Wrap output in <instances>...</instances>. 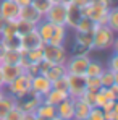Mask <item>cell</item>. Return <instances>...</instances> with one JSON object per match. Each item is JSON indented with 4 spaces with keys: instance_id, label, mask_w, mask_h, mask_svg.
I'll list each match as a JSON object with an SVG mask.
<instances>
[{
    "instance_id": "obj_36",
    "label": "cell",
    "mask_w": 118,
    "mask_h": 120,
    "mask_svg": "<svg viewBox=\"0 0 118 120\" xmlns=\"http://www.w3.org/2000/svg\"><path fill=\"white\" fill-rule=\"evenodd\" d=\"M91 49H87V47H84V45H81L78 42H75L73 41V45H71V55H91Z\"/></svg>"
},
{
    "instance_id": "obj_27",
    "label": "cell",
    "mask_w": 118,
    "mask_h": 120,
    "mask_svg": "<svg viewBox=\"0 0 118 120\" xmlns=\"http://www.w3.org/2000/svg\"><path fill=\"white\" fill-rule=\"evenodd\" d=\"M107 26L110 29H113L115 33L118 31V8L113 5L112 8H108V15H107Z\"/></svg>"
},
{
    "instance_id": "obj_6",
    "label": "cell",
    "mask_w": 118,
    "mask_h": 120,
    "mask_svg": "<svg viewBox=\"0 0 118 120\" xmlns=\"http://www.w3.org/2000/svg\"><path fill=\"white\" fill-rule=\"evenodd\" d=\"M65 16H66V3L57 2V3L50 5V8L44 15V20H47L52 24H61V26H65Z\"/></svg>"
},
{
    "instance_id": "obj_15",
    "label": "cell",
    "mask_w": 118,
    "mask_h": 120,
    "mask_svg": "<svg viewBox=\"0 0 118 120\" xmlns=\"http://www.w3.org/2000/svg\"><path fill=\"white\" fill-rule=\"evenodd\" d=\"M44 16L40 15L39 11L32 7V5H26V7H20V13H18V20H23V21H28L31 24H37Z\"/></svg>"
},
{
    "instance_id": "obj_5",
    "label": "cell",
    "mask_w": 118,
    "mask_h": 120,
    "mask_svg": "<svg viewBox=\"0 0 118 120\" xmlns=\"http://www.w3.org/2000/svg\"><path fill=\"white\" fill-rule=\"evenodd\" d=\"M82 15L87 16L89 20H92L96 24H107L108 8H105V7H102V5H99V3L91 0V3L82 8Z\"/></svg>"
},
{
    "instance_id": "obj_9",
    "label": "cell",
    "mask_w": 118,
    "mask_h": 120,
    "mask_svg": "<svg viewBox=\"0 0 118 120\" xmlns=\"http://www.w3.org/2000/svg\"><path fill=\"white\" fill-rule=\"evenodd\" d=\"M39 73L47 76L50 81H54V80H58L63 75H66V68H65V65H52V63L42 60L39 63Z\"/></svg>"
},
{
    "instance_id": "obj_13",
    "label": "cell",
    "mask_w": 118,
    "mask_h": 120,
    "mask_svg": "<svg viewBox=\"0 0 118 120\" xmlns=\"http://www.w3.org/2000/svg\"><path fill=\"white\" fill-rule=\"evenodd\" d=\"M82 16L84 15H82V10L79 7H76L73 2H66V16H65V26L66 28L75 29Z\"/></svg>"
},
{
    "instance_id": "obj_53",
    "label": "cell",
    "mask_w": 118,
    "mask_h": 120,
    "mask_svg": "<svg viewBox=\"0 0 118 120\" xmlns=\"http://www.w3.org/2000/svg\"><path fill=\"white\" fill-rule=\"evenodd\" d=\"M3 89H5V86H3V83L0 81V91H3Z\"/></svg>"
},
{
    "instance_id": "obj_49",
    "label": "cell",
    "mask_w": 118,
    "mask_h": 120,
    "mask_svg": "<svg viewBox=\"0 0 118 120\" xmlns=\"http://www.w3.org/2000/svg\"><path fill=\"white\" fill-rule=\"evenodd\" d=\"M21 120H36V115L34 114H23V119Z\"/></svg>"
},
{
    "instance_id": "obj_10",
    "label": "cell",
    "mask_w": 118,
    "mask_h": 120,
    "mask_svg": "<svg viewBox=\"0 0 118 120\" xmlns=\"http://www.w3.org/2000/svg\"><path fill=\"white\" fill-rule=\"evenodd\" d=\"M42 45H44V44H42V41H40V38H39V34H37L36 29L20 38V52L23 55H24L28 50L37 49V47H42Z\"/></svg>"
},
{
    "instance_id": "obj_42",
    "label": "cell",
    "mask_w": 118,
    "mask_h": 120,
    "mask_svg": "<svg viewBox=\"0 0 118 120\" xmlns=\"http://www.w3.org/2000/svg\"><path fill=\"white\" fill-rule=\"evenodd\" d=\"M104 112H108V110H117L118 109V102L117 101H107L102 107H100Z\"/></svg>"
},
{
    "instance_id": "obj_39",
    "label": "cell",
    "mask_w": 118,
    "mask_h": 120,
    "mask_svg": "<svg viewBox=\"0 0 118 120\" xmlns=\"http://www.w3.org/2000/svg\"><path fill=\"white\" fill-rule=\"evenodd\" d=\"M23 114H24V112H21L20 109L15 105V107H13L8 114L3 117V120H21V119H23Z\"/></svg>"
},
{
    "instance_id": "obj_38",
    "label": "cell",
    "mask_w": 118,
    "mask_h": 120,
    "mask_svg": "<svg viewBox=\"0 0 118 120\" xmlns=\"http://www.w3.org/2000/svg\"><path fill=\"white\" fill-rule=\"evenodd\" d=\"M96 93H97V91H89V89H86V91L82 93L81 99L84 101V102H86L87 105L94 107V101H96Z\"/></svg>"
},
{
    "instance_id": "obj_24",
    "label": "cell",
    "mask_w": 118,
    "mask_h": 120,
    "mask_svg": "<svg viewBox=\"0 0 118 120\" xmlns=\"http://www.w3.org/2000/svg\"><path fill=\"white\" fill-rule=\"evenodd\" d=\"M104 70H105V67H104L102 62L91 59L89 63H87V68H86V75L84 76H100Z\"/></svg>"
},
{
    "instance_id": "obj_32",
    "label": "cell",
    "mask_w": 118,
    "mask_h": 120,
    "mask_svg": "<svg viewBox=\"0 0 118 120\" xmlns=\"http://www.w3.org/2000/svg\"><path fill=\"white\" fill-rule=\"evenodd\" d=\"M31 5L39 11L40 15L44 16L45 13H47V10L50 8V5H52V2H49V0H32L31 2Z\"/></svg>"
},
{
    "instance_id": "obj_31",
    "label": "cell",
    "mask_w": 118,
    "mask_h": 120,
    "mask_svg": "<svg viewBox=\"0 0 118 120\" xmlns=\"http://www.w3.org/2000/svg\"><path fill=\"white\" fill-rule=\"evenodd\" d=\"M21 55L23 54L20 50H5V54L2 57V63H18Z\"/></svg>"
},
{
    "instance_id": "obj_29",
    "label": "cell",
    "mask_w": 118,
    "mask_h": 120,
    "mask_svg": "<svg viewBox=\"0 0 118 120\" xmlns=\"http://www.w3.org/2000/svg\"><path fill=\"white\" fill-rule=\"evenodd\" d=\"M75 42H78V44L92 50V33H76L75 34Z\"/></svg>"
},
{
    "instance_id": "obj_11",
    "label": "cell",
    "mask_w": 118,
    "mask_h": 120,
    "mask_svg": "<svg viewBox=\"0 0 118 120\" xmlns=\"http://www.w3.org/2000/svg\"><path fill=\"white\" fill-rule=\"evenodd\" d=\"M24 70L21 68L18 63H0V76H2L3 86H7L8 83H11Z\"/></svg>"
},
{
    "instance_id": "obj_20",
    "label": "cell",
    "mask_w": 118,
    "mask_h": 120,
    "mask_svg": "<svg viewBox=\"0 0 118 120\" xmlns=\"http://www.w3.org/2000/svg\"><path fill=\"white\" fill-rule=\"evenodd\" d=\"M66 98H70L68 96V93H63V91H58V89H50L44 98H42V101L44 102H47V104H50V105H58L61 101H65Z\"/></svg>"
},
{
    "instance_id": "obj_47",
    "label": "cell",
    "mask_w": 118,
    "mask_h": 120,
    "mask_svg": "<svg viewBox=\"0 0 118 120\" xmlns=\"http://www.w3.org/2000/svg\"><path fill=\"white\" fill-rule=\"evenodd\" d=\"M71 2H73V3H75L76 7H79L81 10H82L84 7H87V5L91 3V0H71Z\"/></svg>"
},
{
    "instance_id": "obj_56",
    "label": "cell",
    "mask_w": 118,
    "mask_h": 120,
    "mask_svg": "<svg viewBox=\"0 0 118 120\" xmlns=\"http://www.w3.org/2000/svg\"><path fill=\"white\" fill-rule=\"evenodd\" d=\"M61 2H63V3H66V2H71V0H61Z\"/></svg>"
},
{
    "instance_id": "obj_34",
    "label": "cell",
    "mask_w": 118,
    "mask_h": 120,
    "mask_svg": "<svg viewBox=\"0 0 118 120\" xmlns=\"http://www.w3.org/2000/svg\"><path fill=\"white\" fill-rule=\"evenodd\" d=\"M102 88L99 76H86V89L89 91H99Z\"/></svg>"
},
{
    "instance_id": "obj_52",
    "label": "cell",
    "mask_w": 118,
    "mask_h": 120,
    "mask_svg": "<svg viewBox=\"0 0 118 120\" xmlns=\"http://www.w3.org/2000/svg\"><path fill=\"white\" fill-rule=\"evenodd\" d=\"M49 120H63V119H60V117H57V115H55V117H52V119H49Z\"/></svg>"
},
{
    "instance_id": "obj_25",
    "label": "cell",
    "mask_w": 118,
    "mask_h": 120,
    "mask_svg": "<svg viewBox=\"0 0 118 120\" xmlns=\"http://www.w3.org/2000/svg\"><path fill=\"white\" fill-rule=\"evenodd\" d=\"M2 44L5 45L7 50H20V38L15 34V36H0Z\"/></svg>"
},
{
    "instance_id": "obj_46",
    "label": "cell",
    "mask_w": 118,
    "mask_h": 120,
    "mask_svg": "<svg viewBox=\"0 0 118 120\" xmlns=\"http://www.w3.org/2000/svg\"><path fill=\"white\" fill-rule=\"evenodd\" d=\"M92 2H96L99 5H102V7H105V8H112L115 3H113V0H92Z\"/></svg>"
},
{
    "instance_id": "obj_50",
    "label": "cell",
    "mask_w": 118,
    "mask_h": 120,
    "mask_svg": "<svg viewBox=\"0 0 118 120\" xmlns=\"http://www.w3.org/2000/svg\"><path fill=\"white\" fill-rule=\"evenodd\" d=\"M5 50H7V49H5V45H3V44H2V41H0V62H2V57H3Z\"/></svg>"
},
{
    "instance_id": "obj_28",
    "label": "cell",
    "mask_w": 118,
    "mask_h": 120,
    "mask_svg": "<svg viewBox=\"0 0 118 120\" xmlns=\"http://www.w3.org/2000/svg\"><path fill=\"white\" fill-rule=\"evenodd\" d=\"M26 60L29 63H40L44 60V52H42V47H37V49H32V50H28L24 54Z\"/></svg>"
},
{
    "instance_id": "obj_51",
    "label": "cell",
    "mask_w": 118,
    "mask_h": 120,
    "mask_svg": "<svg viewBox=\"0 0 118 120\" xmlns=\"http://www.w3.org/2000/svg\"><path fill=\"white\" fill-rule=\"evenodd\" d=\"M3 24H5V20L0 16V33H2V29H3Z\"/></svg>"
},
{
    "instance_id": "obj_18",
    "label": "cell",
    "mask_w": 118,
    "mask_h": 120,
    "mask_svg": "<svg viewBox=\"0 0 118 120\" xmlns=\"http://www.w3.org/2000/svg\"><path fill=\"white\" fill-rule=\"evenodd\" d=\"M54 26H55V24L49 23L47 20H44V18L36 24V31H37V34H39L42 44H47V42H49L50 36H52V33H54Z\"/></svg>"
},
{
    "instance_id": "obj_41",
    "label": "cell",
    "mask_w": 118,
    "mask_h": 120,
    "mask_svg": "<svg viewBox=\"0 0 118 120\" xmlns=\"http://www.w3.org/2000/svg\"><path fill=\"white\" fill-rule=\"evenodd\" d=\"M99 91L105 96V99H107V101H117L118 99V94H117V93H113L110 88H104V86H102Z\"/></svg>"
},
{
    "instance_id": "obj_14",
    "label": "cell",
    "mask_w": 118,
    "mask_h": 120,
    "mask_svg": "<svg viewBox=\"0 0 118 120\" xmlns=\"http://www.w3.org/2000/svg\"><path fill=\"white\" fill-rule=\"evenodd\" d=\"M20 7L13 0H0V16L5 21H15L18 20Z\"/></svg>"
},
{
    "instance_id": "obj_26",
    "label": "cell",
    "mask_w": 118,
    "mask_h": 120,
    "mask_svg": "<svg viewBox=\"0 0 118 120\" xmlns=\"http://www.w3.org/2000/svg\"><path fill=\"white\" fill-rule=\"evenodd\" d=\"M94 26H96V23L92 20H89L87 16H82L75 28V33H92Z\"/></svg>"
},
{
    "instance_id": "obj_37",
    "label": "cell",
    "mask_w": 118,
    "mask_h": 120,
    "mask_svg": "<svg viewBox=\"0 0 118 120\" xmlns=\"http://www.w3.org/2000/svg\"><path fill=\"white\" fill-rule=\"evenodd\" d=\"M89 120H105L104 119V110L100 107H91L89 114H87Z\"/></svg>"
},
{
    "instance_id": "obj_48",
    "label": "cell",
    "mask_w": 118,
    "mask_h": 120,
    "mask_svg": "<svg viewBox=\"0 0 118 120\" xmlns=\"http://www.w3.org/2000/svg\"><path fill=\"white\" fill-rule=\"evenodd\" d=\"M18 7H26V5H31V2L32 0H13Z\"/></svg>"
},
{
    "instance_id": "obj_23",
    "label": "cell",
    "mask_w": 118,
    "mask_h": 120,
    "mask_svg": "<svg viewBox=\"0 0 118 120\" xmlns=\"http://www.w3.org/2000/svg\"><path fill=\"white\" fill-rule=\"evenodd\" d=\"M99 78H100V84H102L104 88H110L112 84L118 83V73L112 71V70H108V68H105Z\"/></svg>"
},
{
    "instance_id": "obj_1",
    "label": "cell",
    "mask_w": 118,
    "mask_h": 120,
    "mask_svg": "<svg viewBox=\"0 0 118 120\" xmlns=\"http://www.w3.org/2000/svg\"><path fill=\"white\" fill-rule=\"evenodd\" d=\"M117 41V33L110 29L107 24H96L92 29V50L104 52L110 50L113 47V42Z\"/></svg>"
},
{
    "instance_id": "obj_4",
    "label": "cell",
    "mask_w": 118,
    "mask_h": 120,
    "mask_svg": "<svg viewBox=\"0 0 118 120\" xmlns=\"http://www.w3.org/2000/svg\"><path fill=\"white\" fill-rule=\"evenodd\" d=\"M89 60H91V55H68V59H66V62H65L66 73L84 76Z\"/></svg>"
},
{
    "instance_id": "obj_22",
    "label": "cell",
    "mask_w": 118,
    "mask_h": 120,
    "mask_svg": "<svg viewBox=\"0 0 118 120\" xmlns=\"http://www.w3.org/2000/svg\"><path fill=\"white\" fill-rule=\"evenodd\" d=\"M34 115L39 119H52V117H55V105H50V104L42 101L37 105V109L34 110Z\"/></svg>"
},
{
    "instance_id": "obj_3",
    "label": "cell",
    "mask_w": 118,
    "mask_h": 120,
    "mask_svg": "<svg viewBox=\"0 0 118 120\" xmlns=\"http://www.w3.org/2000/svg\"><path fill=\"white\" fill-rule=\"evenodd\" d=\"M44 60L52 63V65H65L68 59V52L65 45H52V44H44L42 45Z\"/></svg>"
},
{
    "instance_id": "obj_54",
    "label": "cell",
    "mask_w": 118,
    "mask_h": 120,
    "mask_svg": "<svg viewBox=\"0 0 118 120\" xmlns=\"http://www.w3.org/2000/svg\"><path fill=\"white\" fill-rule=\"evenodd\" d=\"M49 2H52V3H57V2H61V0H49Z\"/></svg>"
},
{
    "instance_id": "obj_43",
    "label": "cell",
    "mask_w": 118,
    "mask_h": 120,
    "mask_svg": "<svg viewBox=\"0 0 118 120\" xmlns=\"http://www.w3.org/2000/svg\"><path fill=\"white\" fill-rule=\"evenodd\" d=\"M24 71H26V73H29L31 76L39 75V63H29V65L24 68Z\"/></svg>"
},
{
    "instance_id": "obj_8",
    "label": "cell",
    "mask_w": 118,
    "mask_h": 120,
    "mask_svg": "<svg viewBox=\"0 0 118 120\" xmlns=\"http://www.w3.org/2000/svg\"><path fill=\"white\" fill-rule=\"evenodd\" d=\"M66 80H68V96L71 99L81 98L82 93L86 91V76L66 73Z\"/></svg>"
},
{
    "instance_id": "obj_16",
    "label": "cell",
    "mask_w": 118,
    "mask_h": 120,
    "mask_svg": "<svg viewBox=\"0 0 118 120\" xmlns=\"http://www.w3.org/2000/svg\"><path fill=\"white\" fill-rule=\"evenodd\" d=\"M55 115L63 120H73L75 115V107H73V99L66 98L65 101H61L58 105H55Z\"/></svg>"
},
{
    "instance_id": "obj_2",
    "label": "cell",
    "mask_w": 118,
    "mask_h": 120,
    "mask_svg": "<svg viewBox=\"0 0 118 120\" xmlns=\"http://www.w3.org/2000/svg\"><path fill=\"white\" fill-rule=\"evenodd\" d=\"M31 81H32V76H31L29 73L23 71V73H20L11 83H8V84L5 86V91H7L8 94H11L15 99H18V98L28 94V93L31 91Z\"/></svg>"
},
{
    "instance_id": "obj_33",
    "label": "cell",
    "mask_w": 118,
    "mask_h": 120,
    "mask_svg": "<svg viewBox=\"0 0 118 120\" xmlns=\"http://www.w3.org/2000/svg\"><path fill=\"white\" fill-rule=\"evenodd\" d=\"M15 34H16V20L15 21H5L0 36L3 38V36H15Z\"/></svg>"
},
{
    "instance_id": "obj_59",
    "label": "cell",
    "mask_w": 118,
    "mask_h": 120,
    "mask_svg": "<svg viewBox=\"0 0 118 120\" xmlns=\"http://www.w3.org/2000/svg\"><path fill=\"white\" fill-rule=\"evenodd\" d=\"M0 63H2V62H0Z\"/></svg>"
},
{
    "instance_id": "obj_44",
    "label": "cell",
    "mask_w": 118,
    "mask_h": 120,
    "mask_svg": "<svg viewBox=\"0 0 118 120\" xmlns=\"http://www.w3.org/2000/svg\"><path fill=\"white\" fill-rule=\"evenodd\" d=\"M105 102H107L105 96H104L100 91H97V93H96V101H94V107H102Z\"/></svg>"
},
{
    "instance_id": "obj_58",
    "label": "cell",
    "mask_w": 118,
    "mask_h": 120,
    "mask_svg": "<svg viewBox=\"0 0 118 120\" xmlns=\"http://www.w3.org/2000/svg\"><path fill=\"white\" fill-rule=\"evenodd\" d=\"M82 120H89V119H82Z\"/></svg>"
},
{
    "instance_id": "obj_12",
    "label": "cell",
    "mask_w": 118,
    "mask_h": 120,
    "mask_svg": "<svg viewBox=\"0 0 118 120\" xmlns=\"http://www.w3.org/2000/svg\"><path fill=\"white\" fill-rule=\"evenodd\" d=\"M50 89H52V81L49 80L47 76H44L40 73L32 76V81H31V91L32 93H36L37 96L44 98Z\"/></svg>"
},
{
    "instance_id": "obj_45",
    "label": "cell",
    "mask_w": 118,
    "mask_h": 120,
    "mask_svg": "<svg viewBox=\"0 0 118 120\" xmlns=\"http://www.w3.org/2000/svg\"><path fill=\"white\" fill-rule=\"evenodd\" d=\"M104 119H105V120H118V109H117V110L104 112Z\"/></svg>"
},
{
    "instance_id": "obj_21",
    "label": "cell",
    "mask_w": 118,
    "mask_h": 120,
    "mask_svg": "<svg viewBox=\"0 0 118 120\" xmlns=\"http://www.w3.org/2000/svg\"><path fill=\"white\" fill-rule=\"evenodd\" d=\"M15 105H16V99H15L11 94H8V93L5 91L3 96L0 98V119H3Z\"/></svg>"
},
{
    "instance_id": "obj_19",
    "label": "cell",
    "mask_w": 118,
    "mask_h": 120,
    "mask_svg": "<svg viewBox=\"0 0 118 120\" xmlns=\"http://www.w3.org/2000/svg\"><path fill=\"white\" fill-rule=\"evenodd\" d=\"M73 107H75L73 120L87 119V114H89V110H91V105H87L81 98H75V99H73Z\"/></svg>"
},
{
    "instance_id": "obj_30",
    "label": "cell",
    "mask_w": 118,
    "mask_h": 120,
    "mask_svg": "<svg viewBox=\"0 0 118 120\" xmlns=\"http://www.w3.org/2000/svg\"><path fill=\"white\" fill-rule=\"evenodd\" d=\"M34 29H36L34 24H31V23H28V21H23V20H16V36H18V38L28 34V33H31V31H34Z\"/></svg>"
},
{
    "instance_id": "obj_55",
    "label": "cell",
    "mask_w": 118,
    "mask_h": 120,
    "mask_svg": "<svg viewBox=\"0 0 118 120\" xmlns=\"http://www.w3.org/2000/svg\"><path fill=\"white\" fill-rule=\"evenodd\" d=\"M3 93H5V89H3V91H0V98H2V96H3Z\"/></svg>"
},
{
    "instance_id": "obj_17",
    "label": "cell",
    "mask_w": 118,
    "mask_h": 120,
    "mask_svg": "<svg viewBox=\"0 0 118 120\" xmlns=\"http://www.w3.org/2000/svg\"><path fill=\"white\" fill-rule=\"evenodd\" d=\"M66 34H68V28L66 26L55 24L54 26V33H52V36H50V39H49L47 44H52V45H65Z\"/></svg>"
},
{
    "instance_id": "obj_35",
    "label": "cell",
    "mask_w": 118,
    "mask_h": 120,
    "mask_svg": "<svg viewBox=\"0 0 118 120\" xmlns=\"http://www.w3.org/2000/svg\"><path fill=\"white\" fill-rule=\"evenodd\" d=\"M52 88L54 89H58V91H63V93H68V80H66V75L60 76L58 80L52 81Z\"/></svg>"
},
{
    "instance_id": "obj_7",
    "label": "cell",
    "mask_w": 118,
    "mask_h": 120,
    "mask_svg": "<svg viewBox=\"0 0 118 120\" xmlns=\"http://www.w3.org/2000/svg\"><path fill=\"white\" fill-rule=\"evenodd\" d=\"M40 102H42V98L37 96L36 93L29 91L28 94H24V96L16 99V107L24 114H34V110L37 109V105Z\"/></svg>"
},
{
    "instance_id": "obj_57",
    "label": "cell",
    "mask_w": 118,
    "mask_h": 120,
    "mask_svg": "<svg viewBox=\"0 0 118 120\" xmlns=\"http://www.w3.org/2000/svg\"><path fill=\"white\" fill-rule=\"evenodd\" d=\"M36 120H47V119H39V117H36Z\"/></svg>"
},
{
    "instance_id": "obj_40",
    "label": "cell",
    "mask_w": 118,
    "mask_h": 120,
    "mask_svg": "<svg viewBox=\"0 0 118 120\" xmlns=\"http://www.w3.org/2000/svg\"><path fill=\"white\" fill-rule=\"evenodd\" d=\"M105 68H108V70L118 73V54L117 52L110 55V59H108V62H107V67H105Z\"/></svg>"
}]
</instances>
